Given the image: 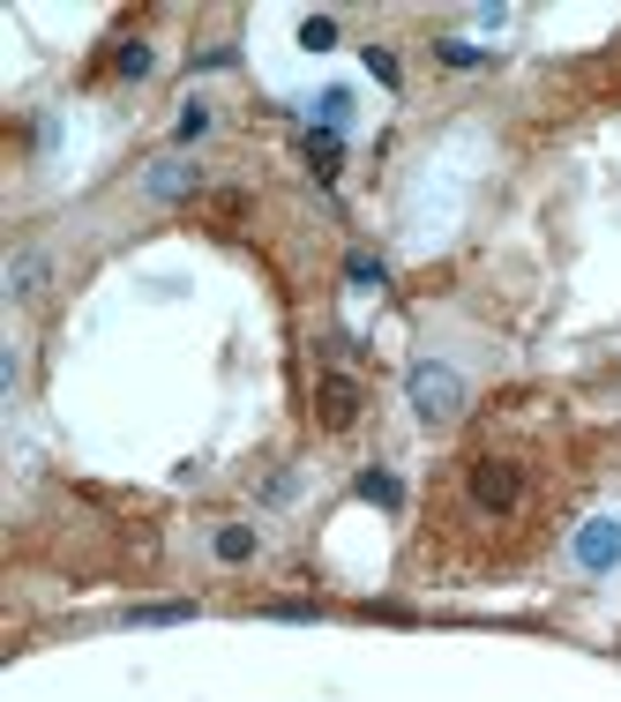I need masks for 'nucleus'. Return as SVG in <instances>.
I'll list each match as a JSON object with an SVG mask.
<instances>
[{
	"label": "nucleus",
	"instance_id": "obj_1",
	"mask_svg": "<svg viewBox=\"0 0 621 702\" xmlns=\"http://www.w3.org/2000/svg\"><path fill=\"white\" fill-rule=\"evenodd\" d=\"M465 494H472L480 515H517L524 509V471L509 456H472L465 463Z\"/></svg>",
	"mask_w": 621,
	"mask_h": 702
},
{
	"label": "nucleus",
	"instance_id": "obj_2",
	"mask_svg": "<svg viewBox=\"0 0 621 702\" xmlns=\"http://www.w3.org/2000/svg\"><path fill=\"white\" fill-rule=\"evenodd\" d=\"M405 396H413V411L427 426H449V419L465 411V374L442 367V359H419L413 374H405Z\"/></svg>",
	"mask_w": 621,
	"mask_h": 702
},
{
	"label": "nucleus",
	"instance_id": "obj_3",
	"mask_svg": "<svg viewBox=\"0 0 621 702\" xmlns=\"http://www.w3.org/2000/svg\"><path fill=\"white\" fill-rule=\"evenodd\" d=\"M576 569H584V575L621 569V523H614V515H592V523H576Z\"/></svg>",
	"mask_w": 621,
	"mask_h": 702
},
{
	"label": "nucleus",
	"instance_id": "obj_4",
	"mask_svg": "<svg viewBox=\"0 0 621 702\" xmlns=\"http://www.w3.org/2000/svg\"><path fill=\"white\" fill-rule=\"evenodd\" d=\"M359 404H367V388L352 382V374H322V382H315V419H322L330 434H345L352 419H359Z\"/></svg>",
	"mask_w": 621,
	"mask_h": 702
},
{
	"label": "nucleus",
	"instance_id": "obj_5",
	"mask_svg": "<svg viewBox=\"0 0 621 702\" xmlns=\"http://www.w3.org/2000/svg\"><path fill=\"white\" fill-rule=\"evenodd\" d=\"M142 194H150V202H180V194H195V165H188V157H157V165L142 173Z\"/></svg>",
	"mask_w": 621,
	"mask_h": 702
},
{
	"label": "nucleus",
	"instance_id": "obj_6",
	"mask_svg": "<svg viewBox=\"0 0 621 702\" xmlns=\"http://www.w3.org/2000/svg\"><path fill=\"white\" fill-rule=\"evenodd\" d=\"M8 292H15V299H38V292H46V255H15L8 261Z\"/></svg>",
	"mask_w": 621,
	"mask_h": 702
},
{
	"label": "nucleus",
	"instance_id": "obj_7",
	"mask_svg": "<svg viewBox=\"0 0 621 702\" xmlns=\"http://www.w3.org/2000/svg\"><path fill=\"white\" fill-rule=\"evenodd\" d=\"M210 546H217V561H255V531L248 523H217Z\"/></svg>",
	"mask_w": 621,
	"mask_h": 702
},
{
	"label": "nucleus",
	"instance_id": "obj_8",
	"mask_svg": "<svg viewBox=\"0 0 621 702\" xmlns=\"http://www.w3.org/2000/svg\"><path fill=\"white\" fill-rule=\"evenodd\" d=\"M338 157H345V142H338V128H315V135H307V165H315L322 180L338 173Z\"/></svg>",
	"mask_w": 621,
	"mask_h": 702
},
{
	"label": "nucleus",
	"instance_id": "obj_9",
	"mask_svg": "<svg viewBox=\"0 0 621 702\" xmlns=\"http://www.w3.org/2000/svg\"><path fill=\"white\" fill-rule=\"evenodd\" d=\"M359 494H367L375 509H405V486H397L390 471H359Z\"/></svg>",
	"mask_w": 621,
	"mask_h": 702
},
{
	"label": "nucleus",
	"instance_id": "obj_10",
	"mask_svg": "<svg viewBox=\"0 0 621 702\" xmlns=\"http://www.w3.org/2000/svg\"><path fill=\"white\" fill-rule=\"evenodd\" d=\"M434 61L442 67H486V46H472V38H434Z\"/></svg>",
	"mask_w": 621,
	"mask_h": 702
},
{
	"label": "nucleus",
	"instance_id": "obj_11",
	"mask_svg": "<svg viewBox=\"0 0 621 702\" xmlns=\"http://www.w3.org/2000/svg\"><path fill=\"white\" fill-rule=\"evenodd\" d=\"M345 277L359 284V292H382V284H390V269H382L375 255H352V261H345Z\"/></svg>",
	"mask_w": 621,
	"mask_h": 702
},
{
	"label": "nucleus",
	"instance_id": "obj_12",
	"mask_svg": "<svg viewBox=\"0 0 621 702\" xmlns=\"http://www.w3.org/2000/svg\"><path fill=\"white\" fill-rule=\"evenodd\" d=\"M300 46H307V53H330V46H338V23H330V15H307V23H300Z\"/></svg>",
	"mask_w": 621,
	"mask_h": 702
},
{
	"label": "nucleus",
	"instance_id": "obj_13",
	"mask_svg": "<svg viewBox=\"0 0 621 702\" xmlns=\"http://www.w3.org/2000/svg\"><path fill=\"white\" fill-rule=\"evenodd\" d=\"M315 113H322V128H345V120H352V90H322V98H315Z\"/></svg>",
	"mask_w": 621,
	"mask_h": 702
},
{
	"label": "nucleus",
	"instance_id": "obj_14",
	"mask_svg": "<svg viewBox=\"0 0 621 702\" xmlns=\"http://www.w3.org/2000/svg\"><path fill=\"white\" fill-rule=\"evenodd\" d=\"M188 613H195L188 598H180V605H136V621H142V628H157V621H188Z\"/></svg>",
	"mask_w": 621,
	"mask_h": 702
},
{
	"label": "nucleus",
	"instance_id": "obj_15",
	"mask_svg": "<svg viewBox=\"0 0 621 702\" xmlns=\"http://www.w3.org/2000/svg\"><path fill=\"white\" fill-rule=\"evenodd\" d=\"M121 75H150V46H142V38L121 46Z\"/></svg>",
	"mask_w": 621,
	"mask_h": 702
},
{
	"label": "nucleus",
	"instance_id": "obj_16",
	"mask_svg": "<svg viewBox=\"0 0 621 702\" xmlns=\"http://www.w3.org/2000/svg\"><path fill=\"white\" fill-rule=\"evenodd\" d=\"M367 67H375V82H397V61H390L382 46H367Z\"/></svg>",
	"mask_w": 621,
	"mask_h": 702
},
{
	"label": "nucleus",
	"instance_id": "obj_17",
	"mask_svg": "<svg viewBox=\"0 0 621 702\" xmlns=\"http://www.w3.org/2000/svg\"><path fill=\"white\" fill-rule=\"evenodd\" d=\"M203 128H210V113H203V105H188V113H180V142H195Z\"/></svg>",
	"mask_w": 621,
	"mask_h": 702
}]
</instances>
